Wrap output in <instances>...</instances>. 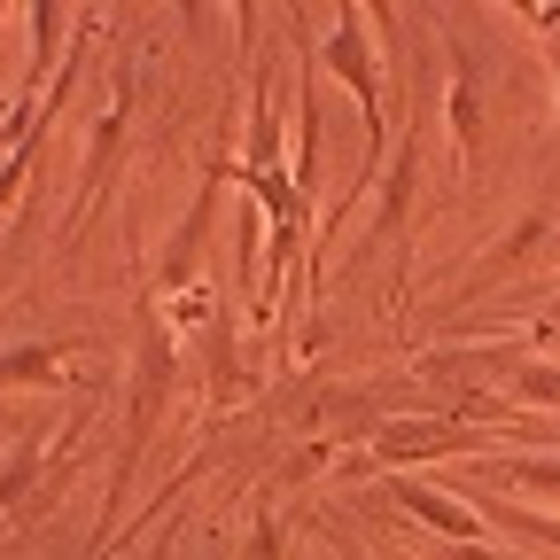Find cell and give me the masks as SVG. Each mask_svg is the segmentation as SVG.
Returning <instances> with one entry per match:
<instances>
[{
	"label": "cell",
	"instance_id": "cell-1",
	"mask_svg": "<svg viewBox=\"0 0 560 560\" xmlns=\"http://www.w3.org/2000/svg\"><path fill=\"white\" fill-rule=\"evenodd\" d=\"M359 32H366L359 16H342V32L327 39V62H335L342 79H350V94H359V102H366V117H374V70H366V47H359Z\"/></svg>",
	"mask_w": 560,
	"mask_h": 560
},
{
	"label": "cell",
	"instance_id": "cell-4",
	"mask_svg": "<svg viewBox=\"0 0 560 560\" xmlns=\"http://www.w3.org/2000/svg\"><path fill=\"white\" fill-rule=\"evenodd\" d=\"M24 164H32V156H16L9 172H0V202H9V195H16V179H24Z\"/></svg>",
	"mask_w": 560,
	"mask_h": 560
},
{
	"label": "cell",
	"instance_id": "cell-2",
	"mask_svg": "<svg viewBox=\"0 0 560 560\" xmlns=\"http://www.w3.org/2000/svg\"><path fill=\"white\" fill-rule=\"evenodd\" d=\"M405 506H412L420 522H436L444 537H482V522H475L467 506H452V499H436V490H420V482H405Z\"/></svg>",
	"mask_w": 560,
	"mask_h": 560
},
{
	"label": "cell",
	"instance_id": "cell-5",
	"mask_svg": "<svg viewBox=\"0 0 560 560\" xmlns=\"http://www.w3.org/2000/svg\"><path fill=\"white\" fill-rule=\"evenodd\" d=\"M529 529H537V537H545V545H560V522H529Z\"/></svg>",
	"mask_w": 560,
	"mask_h": 560
},
{
	"label": "cell",
	"instance_id": "cell-3",
	"mask_svg": "<svg viewBox=\"0 0 560 560\" xmlns=\"http://www.w3.org/2000/svg\"><path fill=\"white\" fill-rule=\"evenodd\" d=\"M522 482H545V490H560V459H529V467H514Z\"/></svg>",
	"mask_w": 560,
	"mask_h": 560
}]
</instances>
